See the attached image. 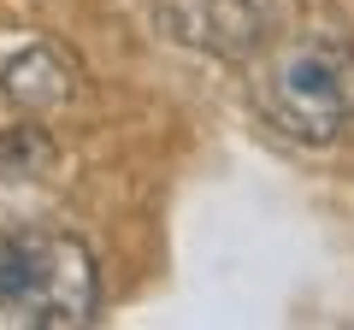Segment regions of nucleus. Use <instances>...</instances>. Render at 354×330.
I'll return each instance as SVG.
<instances>
[{"instance_id":"obj_1","label":"nucleus","mask_w":354,"mask_h":330,"mask_svg":"<svg viewBox=\"0 0 354 330\" xmlns=\"http://www.w3.org/2000/svg\"><path fill=\"white\" fill-rule=\"evenodd\" d=\"M101 307V271L65 230H12L0 236V324L18 330H77Z\"/></svg>"},{"instance_id":"obj_2","label":"nucleus","mask_w":354,"mask_h":330,"mask_svg":"<svg viewBox=\"0 0 354 330\" xmlns=\"http://www.w3.org/2000/svg\"><path fill=\"white\" fill-rule=\"evenodd\" d=\"M260 101H266V113H272V124L283 136L313 142V148L337 142L348 113H354V53H348V41H337L330 30H307V36L283 41L272 53V65H266V77H260Z\"/></svg>"},{"instance_id":"obj_3","label":"nucleus","mask_w":354,"mask_h":330,"mask_svg":"<svg viewBox=\"0 0 354 330\" xmlns=\"http://www.w3.org/2000/svg\"><path fill=\"white\" fill-rule=\"evenodd\" d=\"M160 24L183 48L213 59H248L278 30V0H160Z\"/></svg>"},{"instance_id":"obj_4","label":"nucleus","mask_w":354,"mask_h":330,"mask_svg":"<svg viewBox=\"0 0 354 330\" xmlns=\"http://www.w3.org/2000/svg\"><path fill=\"white\" fill-rule=\"evenodd\" d=\"M0 89L12 95L18 106H30V113H48V106H65V101H71L77 77H71V59H65L59 48H24L18 59H6Z\"/></svg>"},{"instance_id":"obj_5","label":"nucleus","mask_w":354,"mask_h":330,"mask_svg":"<svg viewBox=\"0 0 354 330\" xmlns=\"http://www.w3.org/2000/svg\"><path fill=\"white\" fill-rule=\"evenodd\" d=\"M53 159V148H48V136L41 130H6L0 136V177H36L41 165Z\"/></svg>"}]
</instances>
